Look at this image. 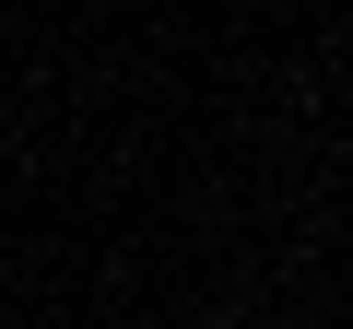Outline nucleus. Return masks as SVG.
<instances>
[{
  "instance_id": "1",
  "label": "nucleus",
  "mask_w": 353,
  "mask_h": 329,
  "mask_svg": "<svg viewBox=\"0 0 353 329\" xmlns=\"http://www.w3.org/2000/svg\"><path fill=\"white\" fill-rule=\"evenodd\" d=\"M212 329H224V317H212Z\"/></svg>"
}]
</instances>
